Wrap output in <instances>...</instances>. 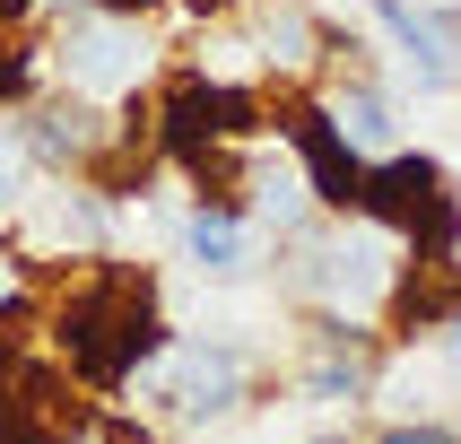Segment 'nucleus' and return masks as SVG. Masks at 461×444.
I'll use <instances>...</instances> for the list:
<instances>
[{"instance_id": "nucleus-1", "label": "nucleus", "mask_w": 461, "mask_h": 444, "mask_svg": "<svg viewBox=\"0 0 461 444\" xmlns=\"http://www.w3.org/2000/svg\"><path fill=\"white\" fill-rule=\"evenodd\" d=\"M44 340H52V358L70 366L87 392H131L157 358H166L175 322H166L157 279L140 270V261H96L87 279H70L44 305Z\"/></svg>"}, {"instance_id": "nucleus-2", "label": "nucleus", "mask_w": 461, "mask_h": 444, "mask_svg": "<svg viewBox=\"0 0 461 444\" xmlns=\"http://www.w3.org/2000/svg\"><path fill=\"white\" fill-rule=\"evenodd\" d=\"M366 227H384L418 270H453L461 261V192L444 175V157L427 149H392L366 166V201H357Z\"/></svg>"}, {"instance_id": "nucleus-3", "label": "nucleus", "mask_w": 461, "mask_h": 444, "mask_svg": "<svg viewBox=\"0 0 461 444\" xmlns=\"http://www.w3.org/2000/svg\"><path fill=\"white\" fill-rule=\"evenodd\" d=\"M261 131H270V104L253 87H235V78H209V70H183L166 78V96H157V149L175 157L183 175H227L235 149H253Z\"/></svg>"}, {"instance_id": "nucleus-4", "label": "nucleus", "mask_w": 461, "mask_h": 444, "mask_svg": "<svg viewBox=\"0 0 461 444\" xmlns=\"http://www.w3.org/2000/svg\"><path fill=\"white\" fill-rule=\"evenodd\" d=\"M270 131L296 149V175H305L313 209H322V218H357V201H366V166H375V157H366L357 140L331 122V104L305 96V87H287V96L270 104Z\"/></svg>"}, {"instance_id": "nucleus-5", "label": "nucleus", "mask_w": 461, "mask_h": 444, "mask_svg": "<svg viewBox=\"0 0 461 444\" xmlns=\"http://www.w3.org/2000/svg\"><path fill=\"white\" fill-rule=\"evenodd\" d=\"M183 418H218V410H244V392H253V358L235 349V340H166V358L149 375Z\"/></svg>"}, {"instance_id": "nucleus-6", "label": "nucleus", "mask_w": 461, "mask_h": 444, "mask_svg": "<svg viewBox=\"0 0 461 444\" xmlns=\"http://www.w3.org/2000/svg\"><path fill=\"white\" fill-rule=\"evenodd\" d=\"M61 70H70L78 96L140 87V78H149V35H140V18H104V9L70 18V35H61Z\"/></svg>"}, {"instance_id": "nucleus-7", "label": "nucleus", "mask_w": 461, "mask_h": 444, "mask_svg": "<svg viewBox=\"0 0 461 444\" xmlns=\"http://www.w3.org/2000/svg\"><path fill=\"white\" fill-rule=\"evenodd\" d=\"M375 26L401 44V61L418 70V87H461V18L418 9V0H375Z\"/></svg>"}, {"instance_id": "nucleus-8", "label": "nucleus", "mask_w": 461, "mask_h": 444, "mask_svg": "<svg viewBox=\"0 0 461 444\" xmlns=\"http://www.w3.org/2000/svg\"><path fill=\"white\" fill-rule=\"evenodd\" d=\"M366 384H375V331L366 322H348V313H322L313 322V366H305V392L313 401H366Z\"/></svg>"}, {"instance_id": "nucleus-9", "label": "nucleus", "mask_w": 461, "mask_h": 444, "mask_svg": "<svg viewBox=\"0 0 461 444\" xmlns=\"http://www.w3.org/2000/svg\"><path fill=\"white\" fill-rule=\"evenodd\" d=\"M183 253L201 261V270H244L253 261V209L244 201H227V192H201V201L183 209Z\"/></svg>"}, {"instance_id": "nucleus-10", "label": "nucleus", "mask_w": 461, "mask_h": 444, "mask_svg": "<svg viewBox=\"0 0 461 444\" xmlns=\"http://www.w3.org/2000/svg\"><path fill=\"white\" fill-rule=\"evenodd\" d=\"M113 140V131L96 122V104L70 87V104H44L35 122H26V149H35V166H96V149Z\"/></svg>"}, {"instance_id": "nucleus-11", "label": "nucleus", "mask_w": 461, "mask_h": 444, "mask_svg": "<svg viewBox=\"0 0 461 444\" xmlns=\"http://www.w3.org/2000/svg\"><path fill=\"white\" fill-rule=\"evenodd\" d=\"M322 104H331V122L348 131L357 149H384V140H392V96H384V87H366V78H357V87H331Z\"/></svg>"}, {"instance_id": "nucleus-12", "label": "nucleus", "mask_w": 461, "mask_h": 444, "mask_svg": "<svg viewBox=\"0 0 461 444\" xmlns=\"http://www.w3.org/2000/svg\"><path fill=\"white\" fill-rule=\"evenodd\" d=\"M313 44H322V35H313V9H305V0H270V9H261V52H270V61L305 70Z\"/></svg>"}, {"instance_id": "nucleus-13", "label": "nucleus", "mask_w": 461, "mask_h": 444, "mask_svg": "<svg viewBox=\"0 0 461 444\" xmlns=\"http://www.w3.org/2000/svg\"><path fill=\"white\" fill-rule=\"evenodd\" d=\"M35 340H44V305L35 296H0V384L35 358Z\"/></svg>"}, {"instance_id": "nucleus-14", "label": "nucleus", "mask_w": 461, "mask_h": 444, "mask_svg": "<svg viewBox=\"0 0 461 444\" xmlns=\"http://www.w3.org/2000/svg\"><path fill=\"white\" fill-rule=\"evenodd\" d=\"M35 87H44V52L26 44V26H18V35H0V113L26 104Z\"/></svg>"}, {"instance_id": "nucleus-15", "label": "nucleus", "mask_w": 461, "mask_h": 444, "mask_svg": "<svg viewBox=\"0 0 461 444\" xmlns=\"http://www.w3.org/2000/svg\"><path fill=\"white\" fill-rule=\"evenodd\" d=\"M26 175H35V149H26V122L0 113V209L26 201Z\"/></svg>"}, {"instance_id": "nucleus-16", "label": "nucleus", "mask_w": 461, "mask_h": 444, "mask_svg": "<svg viewBox=\"0 0 461 444\" xmlns=\"http://www.w3.org/2000/svg\"><path fill=\"white\" fill-rule=\"evenodd\" d=\"M375 444H461L453 427H436V418H410V427H384Z\"/></svg>"}, {"instance_id": "nucleus-17", "label": "nucleus", "mask_w": 461, "mask_h": 444, "mask_svg": "<svg viewBox=\"0 0 461 444\" xmlns=\"http://www.w3.org/2000/svg\"><path fill=\"white\" fill-rule=\"evenodd\" d=\"M87 9H104V18H157L166 0H87Z\"/></svg>"}, {"instance_id": "nucleus-18", "label": "nucleus", "mask_w": 461, "mask_h": 444, "mask_svg": "<svg viewBox=\"0 0 461 444\" xmlns=\"http://www.w3.org/2000/svg\"><path fill=\"white\" fill-rule=\"evenodd\" d=\"M26 18H35V0H0V35H18Z\"/></svg>"}, {"instance_id": "nucleus-19", "label": "nucleus", "mask_w": 461, "mask_h": 444, "mask_svg": "<svg viewBox=\"0 0 461 444\" xmlns=\"http://www.w3.org/2000/svg\"><path fill=\"white\" fill-rule=\"evenodd\" d=\"M183 9H192V18H227L235 0H183Z\"/></svg>"}, {"instance_id": "nucleus-20", "label": "nucleus", "mask_w": 461, "mask_h": 444, "mask_svg": "<svg viewBox=\"0 0 461 444\" xmlns=\"http://www.w3.org/2000/svg\"><path fill=\"white\" fill-rule=\"evenodd\" d=\"M453 296H461V261H453Z\"/></svg>"}, {"instance_id": "nucleus-21", "label": "nucleus", "mask_w": 461, "mask_h": 444, "mask_svg": "<svg viewBox=\"0 0 461 444\" xmlns=\"http://www.w3.org/2000/svg\"><path fill=\"white\" fill-rule=\"evenodd\" d=\"M322 444H339V436H322Z\"/></svg>"}]
</instances>
